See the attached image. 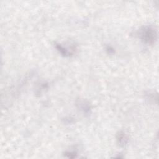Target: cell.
Instances as JSON below:
<instances>
[{
	"instance_id": "1",
	"label": "cell",
	"mask_w": 159,
	"mask_h": 159,
	"mask_svg": "<svg viewBox=\"0 0 159 159\" xmlns=\"http://www.w3.org/2000/svg\"><path fill=\"white\" fill-rule=\"evenodd\" d=\"M140 39L147 44L152 45L155 43L157 38V33L155 29L150 26H145L139 30Z\"/></svg>"
},
{
	"instance_id": "2",
	"label": "cell",
	"mask_w": 159,
	"mask_h": 159,
	"mask_svg": "<svg viewBox=\"0 0 159 159\" xmlns=\"http://www.w3.org/2000/svg\"><path fill=\"white\" fill-rule=\"evenodd\" d=\"M117 140L120 145H124L127 143V138L124 133L123 132H119L117 135Z\"/></svg>"
}]
</instances>
